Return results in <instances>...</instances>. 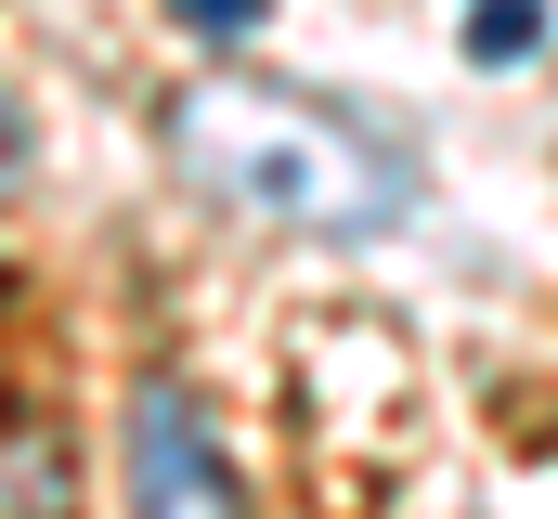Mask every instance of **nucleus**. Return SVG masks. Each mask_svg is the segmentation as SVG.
<instances>
[{
    "label": "nucleus",
    "instance_id": "obj_1",
    "mask_svg": "<svg viewBox=\"0 0 558 519\" xmlns=\"http://www.w3.org/2000/svg\"><path fill=\"white\" fill-rule=\"evenodd\" d=\"M169 156H182L195 195H221V208H247L274 234H325V248L390 234L416 208V169L377 130H351L338 105H312L286 79H195L169 105Z\"/></svg>",
    "mask_w": 558,
    "mask_h": 519
},
{
    "label": "nucleus",
    "instance_id": "obj_2",
    "mask_svg": "<svg viewBox=\"0 0 558 519\" xmlns=\"http://www.w3.org/2000/svg\"><path fill=\"white\" fill-rule=\"evenodd\" d=\"M131 519H247V481L182 377L131 389Z\"/></svg>",
    "mask_w": 558,
    "mask_h": 519
},
{
    "label": "nucleus",
    "instance_id": "obj_3",
    "mask_svg": "<svg viewBox=\"0 0 558 519\" xmlns=\"http://www.w3.org/2000/svg\"><path fill=\"white\" fill-rule=\"evenodd\" d=\"M0 519H65V442L39 415H0Z\"/></svg>",
    "mask_w": 558,
    "mask_h": 519
},
{
    "label": "nucleus",
    "instance_id": "obj_4",
    "mask_svg": "<svg viewBox=\"0 0 558 519\" xmlns=\"http://www.w3.org/2000/svg\"><path fill=\"white\" fill-rule=\"evenodd\" d=\"M533 39H546V0H481V13H468V52H481V65H520Z\"/></svg>",
    "mask_w": 558,
    "mask_h": 519
},
{
    "label": "nucleus",
    "instance_id": "obj_5",
    "mask_svg": "<svg viewBox=\"0 0 558 519\" xmlns=\"http://www.w3.org/2000/svg\"><path fill=\"white\" fill-rule=\"evenodd\" d=\"M13 169H26V105L0 92V195H13Z\"/></svg>",
    "mask_w": 558,
    "mask_h": 519
},
{
    "label": "nucleus",
    "instance_id": "obj_6",
    "mask_svg": "<svg viewBox=\"0 0 558 519\" xmlns=\"http://www.w3.org/2000/svg\"><path fill=\"white\" fill-rule=\"evenodd\" d=\"M195 26H260V0H182Z\"/></svg>",
    "mask_w": 558,
    "mask_h": 519
}]
</instances>
